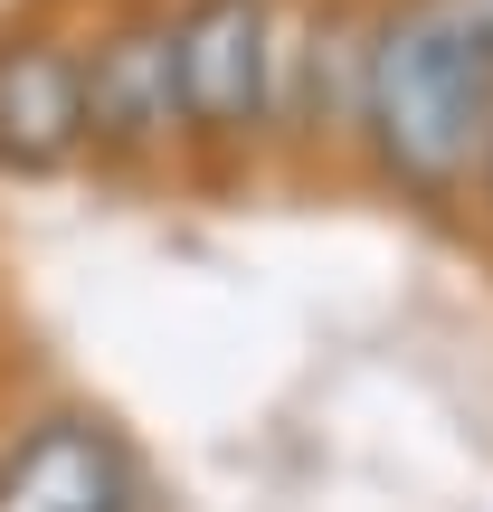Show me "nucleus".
I'll return each instance as SVG.
<instances>
[{
  "mask_svg": "<svg viewBox=\"0 0 493 512\" xmlns=\"http://www.w3.org/2000/svg\"><path fill=\"white\" fill-rule=\"evenodd\" d=\"M484 143H493V0H370L351 171L418 219H465Z\"/></svg>",
  "mask_w": 493,
  "mask_h": 512,
  "instance_id": "obj_1",
  "label": "nucleus"
},
{
  "mask_svg": "<svg viewBox=\"0 0 493 512\" xmlns=\"http://www.w3.org/2000/svg\"><path fill=\"white\" fill-rule=\"evenodd\" d=\"M275 48H285V0H171L190 181L228 190L275 162Z\"/></svg>",
  "mask_w": 493,
  "mask_h": 512,
  "instance_id": "obj_2",
  "label": "nucleus"
},
{
  "mask_svg": "<svg viewBox=\"0 0 493 512\" xmlns=\"http://www.w3.org/2000/svg\"><path fill=\"white\" fill-rule=\"evenodd\" d=\"M86 171L124 190L181 171L171 0H95L86 10Z\"/></svg>",
  "mask_w": 493,
  "mask_h": 512,
  "instance_id": "obj_3",
  "label": "nucleus"
},
{
  "mask_svg": "<svg viewBox=\"0 0 493 512\" xmlns=\"http://www.w3.org/2000/svg\"><path fill=\"white\" fill-rule=\"evenodd\" d=\"M86 171V19L19 10L0 19V181Z\"/></svg>",
  "mask_w": 493,
  "mask_h": 512,
  "instance_id": "obj_4",
  "label": "nucleus"
},
{
  "mask_svg": "<svg viewBox=\"0 0 493 512\" xmlns=\"http://www.w3.org/2000/svg\"><path fill=\"white\" fill-rule=\"evenodd\" d=\"M361 29L370 0H285L275 48V162L323 171L361 143Z\"/></svg>",
  "mask_w": 493,
  "mask_h": 512,
  "instance_id": "obj_5",
  "label": "nucleus"
},
{
  "mask_svg": "<svg viewBox=\"0 0 493 512\" xmlns=\"http://www.w3.org/2000/svg\"><path fill=\"white\" fill-rule=\"evenodd\" d=\"M0 512H152V484L105 408L57 399L0 437Z\"/></svg>",
  "mask_w": 493,
  "mask_h": 512,
  "instance_id": "obj_6",
  "label": "nucleus"
},
{
  "mask_svg": "<svg viewBox=\"0 0 493 512\" xmlns=\"http://www.w3.org/2000/svg\"><path fill=\"white\" fill-rule=\"evenodd\" d=\"M465 209H475V228L493 238V143H484V162H475V200H465Z\"/></svg>",
  "mask_w": 493,
  "mask_h": 512,
  "instance_id": "obj_7",
  "label": "nucleus"
}]
</instances>
